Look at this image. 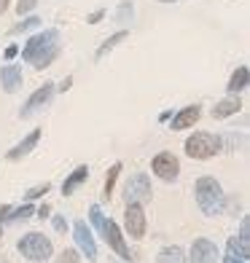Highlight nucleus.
<instances>
[{
	"label": "nucleus",
	"instance_id": "38",
	"mask_svg": "<svg viewBox=\"0 0 250 263\" xmlns=\"http://www.w3.org/2000/svg\"><path fill=\"white\" fill-rule=\"evenodd\" d=\"M3 263H8V260H3Z\"/></svg>",
	"mask_w": 250,
	"mask_h": 263
},
{
	"label": "nucleus",
	"instance_id": "30",
	"mask_svg": "<svg viewBox=\"0 0 250 263\" xmlns=\"http://www.w3.org/2000/svg\"><path fill=\"white\" fill-rule=\"evenodd\" d=\"M221 263H247V260L240 258L237 253H231V250H226V255H221Z\"/></svg>",
	"mask_w": 250,
	"mask_h": 263
},
{
	"label": "nucleus",
	"instance_id": "19",
	"mask_svg": "<svg viewBox=\"0 0 250 263\" xmlns=\"http://www.w3.org/2000/svg\"><path fill=\"white\" fill-rule=\"evenodd\" d=\"M121 172H124V164L121 161L111 164V170H108V175H105V180H102V199H111L113 196L116 183H118V175H121Z\"/></svg>",
	"mask_w": 250,
	"mask_h": 263
},
{
	"label": "nucleus",
	"instance_id": "12",
	"mask_svg": "<svg viewBox=\"0 0 250 263\" xmlns=\"http://www.w3.org/2000/svg\"><path fill=\"white\" fill-rule=\"evenodd\" d=\"M41 135H43L41 129H32V132H27V135L22 137V140L16 142L14 148H11V151H6V159H8V161H22L25 156H30V153H32L35 148H38Z\"/></svg>",
	"mask_w": 250,
	"mask_h": 263
},
{
	"label": "nucleus",
	"instance_id": "8",
	"mask_svg": "<svg viewBox=\"0 0 250 263\" xmlns=\"http://www.w3.org/2000/svg\"><path fill=\"white\" fill-rule=\"evenodd\" d=\"M54 94H57V83L54 81H43V86L35 89L27 97V102L19 107V118H22V121H27V118L38 116L43 107H49V102L54 100Z\"/></svg>",
	"mask_w": 250,
	"mask_h": 263
},
{
	"label": "nucleus",
	"instance_id": "22",
	"mask_svg": "<svg viewBox=\"0 0 250 263\" xmlns=\"http://www.w3.org/2000/svg\"><path fill=\"white\" fill-rule=\"evenodd\" d=\"M32 215H35V204H32V201H22L19 207H11V210H8V215H6V226H8V223L27 220V218H32Z\"/></svg>",
	"mask_w": 250,
	"mask_h": 263
},
{
	"label": "nucleus",
	"instance_id": "7",
	"mask_svg": "<svg viewBox=\"0 0 250 263\" xmlns=\"http://www.w3.org/2000/svg\"><path fill=\"white\" fill-rule=\"evenodd\" d=\"M70 234H73V242H76V250L81 253V258H86L89 263H97L100 250H97V239H94L92 226L83 218H78L73 226H70Z\"/></svg>",
	"mask_w": 250,
	"mask_h": 263
},
{
	"label": "nucleus",
	"instance_id": "14",
	"mask_svg": "<svg viewBox=\"0 0 250 263\" xmlns=\"http://www.w3.org/2000/svg\"><path fill=\"white\" fill-rule=\"evenodd\" d=\"M25 83V76H22V67L19 65H3L0 67V86H3L6 94H16Z\"/></svg>",
	"mask_w": 250,
	"mask_h": 263
},
{
	"label": "nucleus",
	"instance_id": "17",
	"mask_svg": "<svg viewBox=\"0 0 250 263\" xmlns=\"http://www.w3.org/2000/svg\"><path fill=\"white\" fill-rule=\"evenodd\" d=\"M247 83H250V70L247 65H237V70L231 73L229 83H226V94H240L247 89Z\"/></svg>",
	"mask_w": 250,
	"mask_h": 263
},
{
	"label": "nucleus",
	"instance_id": "21",
	"mask_svg": "<svg viewBox=\"0 0 250 263\" xmlns=\"http://www.w3.org/2000/svg\"><path fill=\"white\" fill-rule=\"evenodd\" d=\"M234 239H237V245H240L242 258L250 260V220H247V215H242V220H240V234H234Z\"/></svg>",
	"mask_w": 250,
	"mask_h": 263
},
{
	"label": "nucleus",
	"instance_id": "18",
	"mask_svg": "<svg viewBox=\"0 0 250 263\" xmlns=\"http://www.w3.org/2000/svg\"><path fill=\"white\" fill-rule=\"evenodd\" d=\"M127 38H129V30H118V32H113V35H111V38H105V41L100 43V49L94 51V62H100V59H102L105 54H111V51L116 49V46H118V43H124Z\"/></svg>",
	"mask_w": 250,
	"mask_h": 263
},
{
	"label": "nucleus",
	"instance_id": "26",
	"mask_svg": "<svg viewBox=\"0 0 250 263\" xmlns=\"http://www.w3.org/2000/svg\"><path fill=\"white\" fill-rule=\"evenodd\" d=\"M51 191V183H38V185H32L27 194H25V201H35V199H43L46 194Z\"/></svg>",
	"mask_w": 250,
	"mask_h": 263
},
{
	"label": "nucleus",
	"instance_id": "36",
	"mask_svg": "<svg viewBox=\"0 0 250 263\" xmlns=\"http://www.w3.org/2000/svg\"><path fill=\"white\" fill-rule=\"evenodd\" d=\"M159 3H175V0H159Z\"/></svg>",
	"mask_w": 250,
	"mask_h": 263
},
{
	"label": "nucleus",
	"instance_id": "10",
	"mask_svg": "<svg viewBox=\"0 0 250 263\" xmlns=\"http://www.w3.org/2000/svg\"><path fill=\"white\" fill-rule=\"evenodd\" d=\"M186 263H221V250L212 239L197 236L186 253Z\"/></svg>",
	"mask_w": 250,
	"mask_h": 263
},
{
	"label": "nucleus",
	"instance_id": "5",
	"mask_svg": "<svg viewBox=\"0 0 250 263\" xmlns=\"http://www.w3.org/2000/svg\"><path fill=\"white\" fill-rule=\"evenodd\" d=\"M121 196H124V204L135 201V204H151L153 199V185H151V175L148 172H132L127 177V183L121 185Z\"/></svg>",
	"mask_w": 250,
	"mask_h": 263
},
{
	"label": "nucleus",
	"instance_id": "33",
	"mask_svg": "<svg viewBox=\"0 0 250 263\" xmlns=\"http://www.w3.org/2000/svg\"><path fill=\"white\" fill-rule=\"evenodd\" d=\"M3 57H6V62H11V59H16V57H19V46H8Z\"/></svg>",
	"mask_w": 250,
	"mask_h": 263
},
{
	"label": "nucleus",
	"instance_id": "37",
	"mask_svg": "<svg viewBox=\"0 0 250 263\" xmlns=\"http://www.w3.org/2000/svg\"><path fill=\"white\" fill-rule=\"evenodd\" d=\"M0 239H3V226H0Z\"/></svg>",
	"mask_w": 250,
	"mask_h": 263
},
{
	"label": "nucleus",
	"instance_id": "9",
	"mask_svg": "<svg viewBox=\"0 0 250 263\" xmlns=\"http://www.w3.org/2000/svg\"><path fill=\"white\" fill-rule=\"evenodd\" d=\"M124 236L129 239H146V231H148V215H146V207L142 204H135L129 201L124 207V226H121Z\"/></svg>",
	"mask_w": 250,
	"mask_h": 263
},
{
	"label": "nucleus",
	"instance_id": "34",
	"mask_svg": "<svg viewBox=\"0 0 250 263\" xmlns=\"http://www.w3.org/2000/svg\"><path fill=\"white\" fill-rule=\"evenodd\" d=\"M11 204H0V226H6V215H8Z\"/></svg>",
	"mask_w": 250,
	"mask_h": 263
},
{
	"label": "nucleus",
	"instance_id": "27",
	"mask_svg": "<svg viewBox=\"0 0 250 263\" xmlns=\"http://www.w3.org/2000/svg\"><path fill=\"white\" fill-rule=\"evenodd\" d=\"M51 226H54L57 234H67L70 231V223H67L65 215H51Z\"/></svg>",
	"mask_w": 250,
	"mask_h": 263
},
{
	"label": "nucleus",
	"instance_id": "11",
	"mask_svg": "<svg viewBox=\"0 0 250 263\" xmlns=\"http://www.w3.org/2000/svg\"><path fill=\"white\" fill-rule=\"evenodd\" d=\"M151 172L156 175L159 180H164V183H175L177 177H181V161H177L175 153L162 151V153H156V156L151 159Z\"/></svg>",
	"mask_w": 250,
	"mask_h": 263
},
{
	"label": "nucleus",
	"instance_id": "4",
	"mask_svg": "<svg viewBox=\"0 0 250 263\" xmlns=\"http://www.w3.org/2000/svg\"><path fill=\"white\" fill-rule=\"evenodd\" d=\"M16 250H19V255L30 263H46L54 255V242H51V236H46L43 231H27L16 239Z\"/></svg>",
	"mask_w": 250,
	"mask_h": 263
},
{
	"label": "nucleus",
	"instance_id": "1",
	"mask_svg": "<svg viewBox=\"0 0 250 263\" xmlns=\"http://www.w3.org/2000/svg\"><path fill=\"white\" fill-rule=\"evenodd\" d=\"M19 54L35 70H46V67L54 65V59L59 54H62V35H59L57 27L38 30L35 35H30V38H27V43L19 49Z\"/></svg>",
	"mask_w": 250,
	"mask_h": 263
},
{
	"label": "nucleus",
	"instance_id": "25",
	"mask_svg": "<svg viewBox=\"0 0 250 263\" xmlns=\"http://www.w3.org/2000/svg\"><path fill=\"white\" fill-rule=\"evenodd\" d=\"M132 16H135V6L129 0H121L116 8V22H132Z\"/></svg>",
	"mask_w": 250,
	"mask_h": 263
},
{
	"label": "nucleus",
	"instance_id": "2",
	"mask_svg": "<svg viewBox=\"0 0 250 263\" xmlns=\"http://www.w3.org/2000/svg\"><path fill=\"white\" fill-rule=\"evenodd\" d=\"M194 201L202 215L207 218H216V215H223V204H226V194L223 185L216 180L212 175H202L194 183Z\"/></svg>",
	"mask_w": 250,
	"mask_h": 263
},
{
	"label": "nucleus",
	"instance_id": "13",
	"mask_svg": "<svg viewBox=\"0 0 250 263\" xmlns=\"http://www.w3.org/2000/svg\"><path fill=\"white\" fill-rule=\"evenodd\" d=\"M202 118V105H186V107H181L175 116H170V129L172 132H183V129H191L197 121Z\"/></svg>",
	"mask_w": 250,
	"mask_h": 263
},
{
	"label": "nucleus",
	"instance_id": "23",
	"mask_svg": "<svg viewBox=\"0 0 250 263\" xmlns=\"http://www.w3.org/2000/svg\"><path fill=\"white\" fill-rule=\"evenodd\" d=\"M38 27H41V19L35 16V14H27V16H22V22H16V25L11 27L8 32H11V35H25V32L38 30Z\"/></svg>",
	"mask_w": 250,
	"mask_h": 263
},
{
	"label": "nucleus",
	"instance_id": "29",
	"mask_svg": "<svg viewBox=\"0 0 250 263\" xmlns=\"http://www.w3.org/2000/svg\"><path fill=\"white\" fill-rule=\"evenodd\" d=\"M32 218H38V220H46V218H51V204H46V201H43L41 207H35V215H32Z\"/></svg>",
	"mask_w": 250,
	"mask_h": 263
},
{
	"label": "nucleus",
	"instance_id": "31",
	"mask_svg": "<svg viewBox=\"0 0 250 263\" xmlns=\"http://www.w3.org/2000/svg\"><path fill=\"white\" fill-rule=\"evenodd\" d=\"M102 19H105V8H97V11H92V14L86 16L89 25H97V22H102Z\"/></svg>",
	"mask_w": 250,
	"mask_h": 263
},
{
	"label": "nucleus",
	"instance_id": "32",
	"mask_svg": "<svg viewBox=\"0 0 250 263\" xmlns=\"http://www.w3.org/2000/svg\"><path fill=\"white\" fill-rule=\"evenodd\" d=\"M70 86H73V76H67V78L59 81V83H57V91H62V94H65V91H70Z\"/></svg>",
	"mask_w": 250,
	"mask_h": 263
},
{
	"label": "nucleus",
	"instance_id": "35",
	"mask_svg": "<svg viewBox=\"0 0 250 263\" xmlns=\"http://www.w3.org/2000/svg\"><path fill=\"white\" fill-rule=\"evenodd\" d=\"M8 6H11V0H0V16H3L6 11H8Z\"/></svg>",
	"mask_w": 250,
	"mask_h": 263
},
{
	"label": "nucleus",
	"instance_id": "24",
	"mask_svg": "<svg viewBox=\"0 0 250 263\" xmlns=\"http://www.w3.org/2000/svg\"><path fill=\"white\" fill-rule=\"evenodd\" d=\"M54 263H83V258H81V253L76 247H65L62 253L54 258Z\"/></svg>",
	"mask_w": 250,
	"mask_h": 263
},
{
	"label": "nucleus",
	"instance_id": "28",
	"mask_svg": "<svg viewBox=\"0 0 250 263\" xmlns=\"http://www.w3.org/2000/svg\"><path fill=\"white\" fill-rule=\"evenodd\" d=\"M35 6H38V0H16V14L19 16H27L35 11Z\"/></svg>",
	"mask_w": 250,
	"mask_h": 263
},
{
	"label": "nucleus",
	"instance_id": "20",
	"mask_svg": "<svg viewBox=\"0 0 250 263\" xmlns=\"http://www.w3.org/2000/svg\"><path fill=\"white\" fill-rule=\"evenodd\" d=\"M156 263H186V250L177 245H167L156 253Z\"/></svg>",
	"mask_w": 250,
	"mask_h": 263
},
{
	"label": "nucleus",
	"instance_id": "6",
	"mask_svg": "<svg viewBox=\"0 0 250 263\" xmlns=\"http://www.w3.org/2000/svg\"><path fill=\"white\" fill-rule=\"evenodd\" d=\"M97 234L102 236V242L108 245V247H111L113 253H116L118 258H121V260H127V263L137 260V258L132 255V250H129V242H127V236H124V231H121V226H118L113 218H105Z\"/></svg>",
	"mask_w": 250,
	"mask_h": 263
},
{
	"label": "nucleus",
	"instance_id": "15",
	"mask_svg": "<svg viewBox=\"0 0 250 263\" xmlns=\"http://www.w3.org/2000/svg\"><path fill=\"white\" fill-rule=\"evenodd\" d=\"M240 110H242L240 97H237V94H229V97H223L221 102H216V107L210 110V116H212V121H223V118L237 116Z\"/></svg>",
	"mask_w": 250,
	"mask_h": 263
},
{
	"label": "nucleus",
	"instance_id": "3",
	"mask_svg": "<svg viewBox=\"0 0 250 263\" xmlns=\"http://www.w3.org/2000/svg\"><path fill=\"white\" fill-rule=\"evenodd\" d=\"M183 151H186V156L194 159V161L216 159L218 153L223 151V137L216 135V132H194V135L186 137Z\"/></svg>",
	"mask_w": 250,
	"mask_h": 263
},
{
	"label": "nucleus",
	"instance_id": "16",
	"mask_svg": "<svg viewBox=\"0 0 250 263\" xmlns=\"http://www.w3.org/2000/svg\"><path fill=\"white\" fill-rule=\"evenodd\" d=\"M86 180H89V164H78L76 170L67 172V177L62 180V196H73Z\"/></svg>",
	"mask_w": 250,
	"mask_h": 263
}]
</instances>
